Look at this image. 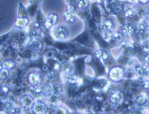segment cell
Listing matches in <instances>:
<instances>
[{"label": "cell", "mask_w": 149, "mask_h": 114, "mask_svg": "<svg viewBox=\"0 0 149 114\" xmlns=\"http://www.w3.org/2000/svg\"><path fill=\"white\" fill-rule=\"evenodd\" d=\"M81 114H94V113L90 111H86L84 112L83 113H82Z\"/></svg>", "instance_id": "ab89813d"}, {"label": "cell", "mask_w": 149, "mask_h": 114, "mask_svg": "<svg viewBox=\"0 0 149 114\" xmlns=\"http://www.w3.org/2000/svg\"><path fill=\"white\" fill-rule=\"evenodd\" d=\"M145 25H146V26L147 30H149V17H147Z\"/></svg>", "instance_id": "74e56055"}, {"label": "cell", "mask_w": 149, "mask_h": 114, "mask_svg": "<svg viewBox=\"0 0 149 114\" xmlns=\"http://www.w3.org/2000/svg\"><path fill=\"white\" fill-rule=\"evenodd\" d=\"M41 94L44 97H50L53 94L52 84L49 83H43Z\"/></svg>", "instance_id": "7c38bea8"}, {"label": "cell", "mask_w": 149, "mask_h": 114, "mask_svg": "<svg viewBox=\"0 0 149 114\" xmlns=\"http://www.w3.org/2000/svg\"><path fill=\"white\" fill-rule=\"evenodd\" d=\"M112 32L111 31H105L102 32V37L103 39L106 41L108 42L112 39Z\"/></svg>", "instance_id": "603a6c76"}, {"label": "cell", "mask_w": 149, "mask_h": 114, "mask_svg": "<svg viewBox=\"0 0 149 114\" xmlns=\"http://www.w3.org/2000/svg\"><path fill=\"white\" fill-rule=\"evenodd\" d=\"M3 69V65H2V62L0 61V72Z\"/></svg>", "instance_id": "60d3db41"}, {"label": "cell", "mask_w": 149, "mask_h": 114, "mask_svg": "<svg viewBox=\"0 0 149 114\" xmlns=\"http://www.w3.org/2000/svg\"><path fill=\"white\" fill-rule=\"evenodd\" d=\"M62 17L65 23L69 25L75 24L78 20L76 14L71 8H68L63 12Z\"/></svg>", "instance_id": "5b68a950"}, {"label": "cell", "mask_w": 149, "mask_h": 114, "mask_svg": "<svg viewBox=\"0 0 149 114\" xmlns=\"http://www.w3.org/2000/svg\"><path fill=\"white\" fill-rule=\"evenodd\" d=\"M147 102V98L143 95H139L135 100V102L136 104L139 105V106H143Z\"/></svg>", "instance_id": "7402d4cb"}, {"label": "cell", "mask_w": 149, "mask_h": 114, "mask_svg": "<svg viewBox=\"0 0 149 114\" xmlns=\"http://www.w3.org/2000/svg\"><path fill=\"white\" fill-rule=\"evenodd\" d=\"M108 76L111 81L115 83L119 82L125 77V71L122 67L115 65L109 69Z\"/></svg>", "instance_id": "6da1fadb"}, {"label": "cell", "mask_w": 149, "mask_h": 114, "mask_svg": "<svg viewBox=\"0 0 149 114\" xmlns=\"http://www.w3.org/2000/svg\"><path fill=\"white\" fill-rule=\"evenodd\" d=\"M43 76L41 72L38 70H32L30 71L27 76V80L31 87H34L38 84H42Z\"/></svg>", "instance_id": "277c9868"}, {"label": "cell", "mask_w": 149, "mask_h": 114, "mask_svg": "<svg viewBox=\"0 0 149 114\" xmlns=\"http://www.w3.org/2000/svg\"><path fill=\"white\" fill-rule=\"evenodd\" d=\"M136 14H137V16L140 17V18H142L143 17H144V16L146 14V12H145V10L143 9H140L138 10V11L136 12Z\"/></svg>", "instance_id": "e575fe53"}, {"label": "cell", "mask_w": 149, "mask_h": 114, "mask_svg": "<svg viewBox=\"0 0 149 114\" xmlns=\"http://www.w3.org/2000/svg\"><path fill=\"white\" fill-rule=\"evenodd\" d=\"M43 84V83H42ZM42 84H38L37 86H36L34 87H33L34 92L36 94H40L42 93Z\"/></svg>", "instance_id": "f1b7e54d"}, {"label": "cell", "mask_w": 149, "mask_h": 114, "mask_svg": "<svg viewBox=\"0 0 149 114\" xmlns=\"http://www.w3.org/2000/svg\"><path fill=\"white\" fill-rule=\"evenodd\" d=\"M52 34L57 39L64 41L69 38L70 30L66 25L60 24H57L52 28Z\"/></svg>", "instance_id": "7a4b0ae2"}, {"label": "cell", "mask_w": 149, "mask_h": 114, "mask_svg": "<svg viewBox=\"0 0 149 114\" xmlns=\"http://www.w3.org/2000/svg\"><path fill=\"white\" fill-rule=\"evenodd\" d=\"M139 2L140 3H141L142 4H147V3L149 2V1L148 0H146V1H139Z\"/></svg>", "instance_id": "f35d334b"}, {"label": "cell", "mask_w": 149, "mask_h": 114, "mask_svg": "<svg viewBox=\"0 0 149 114\" xmlns=\"http://www.w3.org/2000/svg\"><path fill=\"white\" fill-rule=\"evenodd\" d=\"M134 73V69H133L132 68H128L125 71V76L130 78L133 76Z\"/></svg>", "instance_id": "4dcf8cb0"}, {"label": "cell", "mask_w": 149, "mask_h": 114, "mask_svg": "<svg viewBox=\"0 0 149 114\" xmlns=\"http://www.w3.org/2000/svg\"><path fill=\"white\" fill-rule=\"evenodd\" d=\"M52 91L53 94L55 95H61L63 91V88L62 84L58 83L52 84Z\"/></svg>", "instance_id": "d6986e66"}, {"label": "cell", "mask_w": 149, "mask_h": 114, "mask_svg": "<svg viewBox=\"0 0 149 114\" xmlns=\"http://www.w3.org/2000/svg\"><path fill=\"white\" fill-rule=\"evenodd\" d=\"M66 83L71 86L76 85L77 83L78 76L75 73H72L70 74H68L66 76Z\"/></svg>", "instance_id": "9a60e30c"}, {"label": "cell", "mask_w": 149, "mask_h": 114, "mask_svg": "<svg viewBox=\"0 0 149 114\" xmlns=\"http://www.w3.org/2000/svg\"><path fill=\"white\" fill-rule=\"evenodd\" d=\"M100 114H108V113H107V112H101V113H100Z\"/></svg>", "instance_id": "b9f144b4"}, {"label": "cell", "mask_w": 149, "mask_h": 114, "mask_svg": "<svg viewBox=\"0 0 149 114\" xmlns=\"http://www.w3.org/2000/svg\"><path fill=\"white\" fill-rule=\"evenodd\" d=\"M29 23V19L26 17H22L16 19L15 25L19 28L25 27Z\"/></svg>", "instance_id": "2e32d148"}, {"label": "cell", "mask_w": 149, "mask_h": 114, "mask_svg": "<svg viewBox=\"0 0 149 114\" xmlns=\"http://www.w3.org/2000/svg\"><path fill=\"white\" fill-rule=\"evenodd\" d=\"M2 65L3 68L10 71L15 68L16 64L15 61L11 59H6L2 61Z\"/></svg>", "instance_id": "ac0fdd59"}, {"label": "cell", "mask_w": 149, "mask_h": 114, "mask_svg": "<svg viewBox=\"0 0 149 114\" xmlns=\"http://www.w3.org/2000/svg\"><path fill=\"white\" fill-rule=\"evenodd\" d=\"M148 42H149V38H148Z\"/></svg>", "instance_id": "ee69618b"}, {"label": "cell", "mask_w": 149, "mask_h": 114, "mask_svg": "<svg viewBox=\"0 0 149 114\" xmlns=\"http://www.w3.org/2000/svg\"><path fill=\"white\" fill-rule=\"evenodd\" d=\"M137 30V33H138L139 35H143L146 34L147 31L148 30L145 24H139L137 27H136Z\"/></svg>", "instance_id": "d4e9b609"}, {"label": "cell", "mask_w": 149, "mask_h": 114, "mask_svg": "<svg viewBox=\"0 0 149 114\" xmlns=\"http://www.w3.org/2000/svg\"><path fill=\"white\" fill-rule=\"evenodd\" d=\"M48 107L47 104L42 100L35 101L31 111L33 114H46L48 112Z\"/></svg>", "instance_id": "8992f818"}, {"label": "cell", "mask_w": 149, "mask_h": 114, "mask_svg": "<svg viewBox=\"0 0 149 114\" xmlns=\"http://www.w3.org/2000/svg\"><path fill=\"white\" fill-rule=\"evenodd\" d=\"M13 106H15L13 105V104L12 102L10 101H6L3 104V108L6 110V111H9L10 108H12Z\"/></svg>", "instance_id": "f546056e"}, {"label": "cell", "mask_w": 149, "mask_h": 114, "mask_svg": "<svg viewBox=\"0 0 149 114\" xmlns=\"http://www.w3.org/2000/svg\"><path fill=\"white\" fill-rule=\"evenodd\" d=\"M10 71L3 68L0 72V79L2 80H6L10 76Z\"/></svg>", "instance_id": "cb8c5ba5"}, {"label": "cell", "mask_w": 149, "mask_h": 114, "mask_svg": "<svg viewBox=\"0 0 149 114\" xmlns=\"http://www.w3.org/2000/svg\"><path fill=\"white\" fill-rule=\"evenodd\" d=\"M0 91L3 95H8L10 91V87L6 84H2L0 87Z\"/></svg>", "instance_id": "484cf974"}, {"label": "cell", "mask_w": 149, "mask_h": 114, "mask_svg": "<svg viewBox=\"0 0 149 114\" xmlns=\"http://www.w3.org/2000/svg\"><path fill=\"white\" fill-rule=\"evenodd\" d=\"M123 38L124 36H123L120 31H116L112 34V39L118 43L122 42L123 41Z\"/></svg>", "instance_id": "ffe728a7"}, {"label": "cell", "mask_w": 149, "mask_h": 114, "mask_svg": "<svg viewBox=\"0 0 149 114\" xmlns=\"http://www.w3.org/2000/svg\"><path fill=\"white\" fill-rule=\"evenodd\" d=\"M144 64H145L144 65L149 68V53L147 54L144 56Z\"/></svg>", "instance_id": "8d00e7d4"}, {"label": "cell", "mask_w": 149, "mask_h": 114, "mask_svg": "<svg viewBox=\"0 0 149 114\" xmlns=\"http://www.w3.org/2000/svg\"><path fill=\"white\" fill-rule=\"evenodd\" d=\"M27 50L33 54H38L44 49V43L39 38H33L29 41L26 45Z\"/></svg>", "instance_id": "3957f363"}, {"label": "cell", "mask_w": 149, "mask_h": 114, "mask_svg": "<svg viewBox=\"0 0 149 114\" xmlns=\"http://www.w3.org/2000/svg\"><path fill=\"white\" fill-rule=\"evenodd\" d=\"M122 94L118 90H115L111 93L109 95V101L111 105H118L120 104L122 99Z\"/></svg>", "instance_id": "ba28073f"}, {"label": "cell", "mask_w": 149, "mask_h": 114, "mask_svg": "<svg viewBox=\"0 0 149 114\" xmlns=\"http://www.w3.org/2000/svg\"><path fill=\"white\" fill-rule=\"evenodd\" d=\"M123 11L126 17H131L136 14L135 9L133 6L129 5H124L123 8Z\"/></svg>", "instance_id": "5bb4252c"}, {"label": "cell", "mask_w": 149, "mask_h": 114, "mask_svg": "<svg viewBox=\"0 0 149 114\" xmlns=\"http://www.w3.org/2000/svg\"><path fill=\"white\" fill-rule=\"evenodd\" d=\"M108 58H109V56H108V53L106 51L103 50L101 59H102V61H107L108 60Z\"/></svg>", "instance_id": "836d02e7"}, {"label": "cell", "mask_w": 149, "mask_h": 114, "mask_svg": "<svg viewBox=\"0 0 149 114\" xmlns=\"http://www.w3.org/2000/svg\"><path fill=\"white\" fill-rule=\"evenodd\" d=\"M120 32L122 33V34L123 35V36L124 37L128 36V33H127V28H126V24H123V25L122 26Z\"/></svg>", "instance_id": "d6a6232c"}, {"label": "cell", "mask_w": 149, "mask_h": 114, "mask_svg": "<svg viewBox=\"0 0 149 114\" xmlns=\"http://www.w3.org/2000/svg\"><path fill=\"white\" fill-rule=\"evenodd\" d=\"M134 71L140 77H145L149 75V68L145 65L136 64L134 67Z\"/></svg>", "instance_id": "9c48e42d"}, {"label": "cell", "mask_w": 149, "mask_h": 114, "mask_svg": "<svg viewBox=\"0 0 149 114\" xmlns=\"http://www.w3.org/2000/svg\"><path fill=\"white\" fill-rule=\"evenodd\" d=\"M8 112L9 114H21L22 113L20 108L16 106H13Z\"/></svg>", "instance_id": "4316f807"}, {"label": "cell", "mask_w": 149, "mask_h": 114, "mask_svg": "<svg viewBox=\"0 0 149 114\" xmlns=\"http://www.w3.org/2000/svg\"><path fill=\"white\" fill-rule=\"evenodd\" d=\"M75 2L76 7L81 10L87 9L90 5V2L86 0H78L76 1Z\"/></svg>", "instance_id": "e0dca14e"}, {"label": "cell", "mask_w": 149, "mask_h": 114, "mask_svg": "<svg viewBox=\"0 0 149 114\" xmlns=\"http://www.w3.org/2000/svg\"><path fill=\"white\" fill-rule=\"evenodd\" d=\"M126 28L128 33V35L129 36H134L137 33V30L135 25L132 24H126Z\"/></svg>", "instance_id": "44dd1931"}, {"label": "cell", "mask_w": 149, "mask_h": 114, "mask_svg": "<svg viewBox=\"0 0 149 114\" xmlns=\"http://www.w3.org/2000/svg\"><path fill=\"white\" fill-rule=\"evenodd\" d=\"M142 87L145 91L149 92V80H143L142 83Z\"/></svg>", "instance_id": "1f68e13d"}, {"label": "cell", "mask_w": 149, "mask_h": 114, "mask_svg": "<svg viewBox=\"0 0 149 114\" xmlns=\"http://www.w3.org/2000/svg\"><path fill=\"white\" fill-rule=\"evenodd\" d=\"M0 114H3V113H1V112H0Z\"/></svg>", "instance_id": "7bdbcfd3"}, {"label": "cell", "mask_w": 149, "mask_h": 114, "mask_svg": "<svg viewBox=\"0 0 149 114\" xmlns=\"http://www.w3.org/2000/svg\"><path fill=\"white\" fill-rule=\"evenodd\" d=\"M114 27V23L111 19L104 20L101 25V28L102 31H111Z\"/></svg>", "instance_id": "4fadbf2b"}, {"label": "cell", "mask_w": 149, "mask_h": 114, "mask_svg": "<svg viewBox=\"0 0 149 114\" xmlns=\"http://www.w3.org/2000/svg\"><path fill=\"white\" fill-rule=\"evenodd\" d=\"M140 47L144 52H148L149 50V42L148 41H143L140 43Z\"/></svg>", "instance_id": "83f0119b"}, {"label": "cell", "mask_w": 149, "mask_h": 114, "mask_svg": "<svg viewBox=\"0 0 149 114\" xmlns=\"http://www.w3.org/2000/svg\"><path fill=\"white\" fill-rule=\"evenodd\" d=\"M34 102L35 100L34 97L29 94H23L20 98V105L22 108L26 110L31 109Z\"/></svg>", "instance_id": "52a82bcc"}, {"label": "cell", "mask_w": 149, "mask_h": 114, "mask_svg": "<svg viewBox=\"0 0 149 114\" xmlns=\"http://www.w3.org/2000/svg\"><path fill=\"white\" fill-rule=\"evenodd\" d=\"M59 68L61 71L66 75L73 73L74 71L73 65L70 62L66 61H63L61 62L59 64Z\"/></svg>", "instance_id": "30bf717a"}, {"label": "cell", "mask_w": 149, "mask_h": 114, "mask_svg": "<svg viewBox=\"0 0 149 114\" xmlns=\"http://www.w3.org/2000/svg\"><path fill=\"white\" fill-rule=\"evenodd\" d=\"M102 49H98L95 52V57L98 58V59H101V56H102Z\"/></svg>", "instance_id": "d590c367"}, {"label": "cell", "mask_w": 149, "mask_h": 114, "mask_svg": "<svg viewBox=\"0 0 149 114\" xmlns=\"http://www.w3.org/2000/svg\"><path fill=\"white\" fill-rule=\"evenodd\" d=\"M45 20H47L53 28L58 24L59 21V16L55 12H49L48 13Z\"/></svg>", "instance_id": "8fae6325"}]
</instances>
